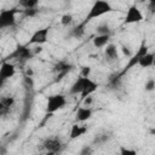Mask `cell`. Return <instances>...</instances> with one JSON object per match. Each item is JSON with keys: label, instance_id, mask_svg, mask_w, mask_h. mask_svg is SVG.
<instances>
[{"label": "cell", "instance_id": "obj_36", "mask_svg": "<svg viewBox=\"0 0 155 155\" xmlns=\"http://www.w3.org/2000/svg\"><path fill=\"white\" fill-rule=\"evenodd\" d=\"M153 67H155V59H154V64H153Z\"/></svg>", "mask_w": 155, "mask_h": 155}, {"label": "cell", "instance_id": "obj_33", "mask_svg": "<svg viewBox=\"0 0 155 155\" xmlns=\"http://www.w3.org/2000/svg\"><path fill=\"white\" fill-rule=\"evenodd\" d=\"M25 76H30V78H33V75H34V71H33V69L29 67V68H27L25 69V74H24Z\"/></svg>", "mask_w": 155, "mask_h": 155}, {"label": "cell", "instance_id": "obj_5", "mask_svg": "<svg viewBox=\"0 0 155 155\" xmlns=\"http://www.w3.org/2000/svg\"><path fill=\"white\" fill-rule=\"evenodd\" d=\"M48 34H50V27H42L36 29L29 38V40L27 41V46H31V45H42L45 42H47L48 40Z\"/></svg>", "mask_w": 155, "mask_h": 155}, {"label": "cell", "instance_id": "obj_31", "mask_svg": "<svg viewBox=\"0 0 155 155\" xmlns=\"http://www.w3.org/2000/svg\"><path fill=\"white\" fill-rule=\"evenodd\" d=\"M92 102H93V98H92V96H90V97H86V98L84 99V107H90V105L92 104Z\"/></svg>", "mask_w": 155, "mask_h": 155}, {"label": "cell", "instance_id": "obj_32", "mask_svg": "<svg viewBox=\"0 0 155 155\" xmlns=\"http://www.w3.org/2000/svg\"><path fill=\"white\" fill-rule=\"evenodd\" d=\"M148 8H149V11H150L151 13H154V12H155V0H151V1L149 2Z\"/></svg>", "mask_w": 155, "mask_h": 155}, {"label": "cell", "instance_id": "obj_34", "mask_svg": "<svg viewBox=\"0 0 155 155\" xmlns=\"http://www.w3.org/2000/svg\"><path fill=\"white\" fill-rule=\"evenodd\" d=\"M33 51H34V54H36V53H40V52L42 51V48L38 46V47H36V50H33Z\"/></svg>", "mask_w": 155, "mask_h": 155}, {"label": "cell", "instance_id": "obj_19", "mask_svg": "<svg viewBox=\"0 0 155 155\" xmlns=\"http://www.w3.org/2000/svg\"><path fill=\"white\" fill-rule=\"evenodd\" d=\"M110 41V35H96L93 39H92V44L96 48H102V47H105Z\"/></svg>", "mask_w": 155, "mask_h": 155}, {"label": "cell", "instance_id": "obj_18", "mask_svg": "<svg viewBox=\"0 0 155 155\" xmlns=\"http://www.w3.org/2000/svg\"><path fill=\"white\" fill-rule=\"evenodd\" d=\"M85 28H86V23L82 21V22L78 23L75 27H73L70 29L69 35L73 36V38H75V39H80V38H82L85 35Z\"/></svg>", "mask_w": 155, "mask_h": 155}, {"label": "cell", "instance_id": "obj_2", "mask_svg": "<svg viewBox=\"0 0 155 155\" xmlns=\"http://www.w3.org/2000/svg\"><path fill=\"white\" fill-rule=\"evenodd\" d=\"M113 11H114V8H113V6H111V4L109 1H105V0H96L91 5V7H90V10H88V12H87L84 22L87 24L92 19L99 18V17H102V16H104L107 13H110Z\"/></svg>", "mask_w": 155, "mask_h": 155}, {"label": "cell", "instance_id": "obj_17", "mask_svg": "<svg viewBox=\"0 0 155 155\" xmlns=\"http://www.w3.org/2000/svg\"><path fill=\"white\" fill-rule=\"evenodd\" d=\"M154 59H155V53L148 52V53H145V54L139 59L138 65H139L140 68H143V69L150 68V67H153V64H154Z\"/></svg>", "mask_w": 155, "mask_h": 155}, {"label": "cell", "instance_id": "obj_6", "mask_svg": "<svg viewBox=\"0 0 155 155\" xmlns=\"http://www.w3.org/2000/svg\"><path fill=\"white\" fill-rule=\"evenodd\" d=\"M143 19H144V16L142 13V10L136 4H133L126 11L124 24H136V23H140Z\"/></svg>", "mask_w": 155, "mask_h": 155}, {"label": "cell", "instance_id": "obj_9", "mask_svg": "<svg viewBox=\"0 0 155 155\" xmlns=\"http://www.w3.org/2000/svg\"><path fill=\"white\" fill-rule=\"evenodd\" d=\"M15 74H16L15 64L11 63V62H7V61H2L1 65H0V82H1V85L6 80L11 79L12 76H15Z\"/></svg>", "mask_w": 155, "mask_h": 155}, {"label": "cell", "instance_id": "obj_21", "mask_svg": "<svg viewBox=\"0 0 155 155\" xmlns=\"http://www.w3.org/2000/svg\"><path fill=\"white\" fill-rule=\"evenodd\" d=\"M23 10H30V8H36L39 6L38 0H21L18 4Z\"/></svg>", "mask_w": 155, "mask_h": 155}, {"label": "cell", "instance_id": "obj_16", "mask_svg": "<svg viewBox=\"0 0 155 155\" xmlns=\"http://www.w3.org/2000/svg\"><path fill=\"white\" fill-rule=\"evenodd\" d=\"M104 54L109 61H116L119 59V51L116 45L114 44H108L104 48Z\"/></svg>", "mask_w": 155, "mask_h": 155}, {"label": "cell", "instance_id": "obj_35", "mask_svg": "<svg viewBox=\"0 0 155 155\" xmlns=\"http://www.w3.org/2000/svg\"><path fill=\"white\" fill-rule=\"evenodd\" d=\"M45 155H57V153H52V151H47Z\"/></svg>", "mask_w": 155, "mask_h": 155}, {"label": "cell", "instance_id": "obj_11", "mask_svg": "<svg viewBox=\"0 0 155 155\" xmlns=\"http://www.w3.org/2000/svg\"><path fill=\"white\" fill-rule=\"evenodd\" d=\"M98 82H96L94 80H92L91 78H85V84H84V90H82V93L80 94L81 96V98H82V101L86 98V97H90V96H92L96 91H97V88H98Z\"/></svg>", "mask_w": 155, "mask_h": 155}, {"label": "cell", "instance_id": "obj_37", "mask_svg": "<svg viewBox=\"0 0 155 155\" xmlns=\"http://www.w3.org/2000/svg\"><path fill=\"white\" fill-rule=\"evenodd\" d=\"M39 155H44V154H39Z\"/></svg>", "mask_w": 155, "mask_h": 155}, {"label": "cell", "instance_id": "obj_22", "mask_svg": "<svg viewBox=\"0 0 155 155\" xmlns=\"http://www.w3.org/2000/svg\"><path fill=\"white\" fill-rule=\"evenodd\" d=\"M73 22H74V17H73V15H70V13H64V15L61 17V24H62L63 27H69V25H71Z\"/></svg>", "mask_w": 155, "mask_h": 155}, {"label": "cell", "instance_id": "obj_3", "mask_svg": "<svg viewBox=\"0 0 155 155\" xmlns=\"http://www.w3.org/2000/svg\"><path fill=\"white\" fill-rule=\"evenodd\" d=\"M65 104H67V97L64 94H62V93L51 94L47 98L45 113H46V115H52L56 111L63 109L65 107Z\"/></svg>", "mask_w": 155, "mask_h": 155}, {"label": "cell", "instance_id": "obj_20", "mask_svg": "<svg viewBox=\"0 0 155 155\" xmlns=\"http://www.w3.org/2000/svg\"><path fill=\"white\" fill-rule=\"evenodd\" d=\"M97 35H111V28L108 23H101L96 27Z\"/></svg>", "mask_w": 155, "mask_h": 155}, {"label": "cell", "instance_id": "obj_23", "mask_svg": "<svg viewBox=\"0 0 155 155\" xmlns=\"http://www.w3.org/2000/svg\"><path fill=\"white\" fill-rule=\"evenodd\" d=\"M110 138V136L108 134V133H102V134H98V136H96V138L93 139V144H97V145H102V144H104L108 139Z\"/></svg>", "mask_w": 155, "mask_h": 155}, {"label": "cell", "instance_id": "obj_7", "mask_svg": "<svg viewBox=\"0 0 155 155\" xmlns=\"http://www.w3.org/2000/svg\"><path fill=\"white\" fill-rule=\"evenodd\" d=\"M34 51L33 48H30V46H27L25 44L24 45H17L15 51L10 54L11 58H16V59H21V61H28V59H31L34 57ZM8 57V58H10Z\"/></svg>", "mask_w": 155, "mask_h": 155}, {"label": "cell", "instance_id": "obj_14", "mask_svg": "<svg viewBox=\"0 0 155 155\" xmlns=\"http://www.w3.org/2000/svg\"><path fill=\"white\" fill-rule=\"evenodd\" d=\"M84 84H85V78L79 75L75 79V81L71 84V86L69 88V94H81L82 90H84Z\"/></svg>", "mask_w": 155, "mask_h": 155}, {"label": "cell", "instance_id": "obj_4", "mask_svg": "<svg viewBox=\"0 0 155 155\" xmlns=\"http://www.w3.org/2000/svg\"><path fill=\"white\" fill-rule=\"evenodd\" d=\"M17 13H22V10H18L17 7L12 8H2L0 11V28H11L16 24V16Z\"/></svg>", "mask_w": 155, "mask_h": 155}, {"label": "cell", "instance_id": "obj_8", "mask_svg": "<svg viewBox=\"0 0 155 155\" xmlns=\"http://www.w3.org/2000/svg\"><path fill=\"white\" fill-rule=\"evenodd\" d=\"M73 69L74 65L67 61H59L58 63H56L53 67V71L56 73V81H61L62 79H64V76L68 75Z\"/></svg>", "mask_w": 155, "mask_h": 155}, {"label": "cell", "instance_id": "obj_27", "mask_svg": "<svg viewBox=\"0 0 155 155\" xmlns=\"http://www.w3.org/2000/svg\"><path fill=\"white\" fill-rule=\"evenodd\" d=\"M38 8H30V10H22V15L24 17H35L38 15Z\"/></svg>", "mask_w": 155, "mask_h": 155}, {"label": "cell", "instance_id": "obj_25", "mask_svg": "<svg viewBox=\"0 0 155 155\" xmlns=\"http://www.w3.org/2000/svg\"><path fill=\"white\" fill-rule=\"evenodd\" d=\"M144 90L147 91V92H151V91H154L155 90V80L154 79H148L147 81H145V84H144Z\"/></svg>", "mask_w": 155, "mask_h": 155}, {"label": "cell", "instance_id": "obj_26", "mask_svg": "<svg viewBox=\"0 0 155 155\" xmlns=\"http://www.w3.org/2000/svg\"><path fill=\"white\" fill-rule=\"evenodd\" d=\"M91 73H92V68L90 65H84V67H81L80 76H82V78H90Z\"/></svg>", "mask_w": 155, "mask_h": 155}, {"label": "cell", "instance_id": "obj_13", "mask_svg": "<svg viewBox=\"0 0 155 155\" xmlns=\"http://www.w3.org/2000/svg\"><path fill=\"white\" fill-rule=\"evenodd\" d=\"M87 131H88L87 126H85V125H79V124H74V125H71V127H70L69 138H70V139L80 138L81 136H84L85 133H87Z\"/></svg>", "mask_w": 155, "mask_h": 155}, {"label": "cell", "instance_id": "obj_12", "mask_svg": "<svg viewBox=\"0 0 155 155\" xmlns=\"http://www.w3.org/2000/svg\"><path fill=\"white\" fill-rule=\"evenodd\" d=\"M92 109L90 107H80L75 113V120L78 122H85L92 117Z\"/></svg>", "mask_w": 155, "mask_h": 155}, {"label": "cell", "instance_id": "obj_28", "mask_svg": "<svg viewBox=\"0 0 155 155\" xmlns=\"http://www.w3.org/2000/svg\"><path fill=\"white\" fill-rule=\"evenodd\" d=\"M23 84L28 90H31L34 87V81H33V78H30V76H25L24 75L23 76Z\"/></svg>", "mask_w": 155, "mask_h": 155}, {"label": "cell", "instance_id": "obj_24", "mask_svg": "<svg viewBox=\"0 0 155 155\" xmlns=\"http://www.w3.org/2000/svg\"><path fill=\"white\" fill-rule=\"evenodd\" d=\"M120 155H138L136 149L127 148V147H120Z\"/></svg>", "mask_w": 155, "mask_h": 155}, {"label": "cell", "instance_id": "obj_15", "mask_svg": "<svg viewBox=\"0 0 155 155\" xmlns=\"http://www.w3.org/2000/svg\"><path fill=\"white\" fill-rule=\"evenodd\" d=\"M15 102H16V99L12 96L1 97V99H0V110H1V114H5L6 111H8L13 107Z\"/></svg>", "mask_w": 155, "mask_h": 155}, {"label": "cell", "instance_id": "obj_10", "mask_svg": "<svg viewBox=\"0 0 155 155\" xmlns=\"http://www.w3.org/2000/svg\"><path fill=\"white\" fill-rule=\"evenodd\" d=\"M42 145H44V149L46 151H52V153H57V154L63 149V142L57 136L46 138Z\"/></svg>", "mask_w": 155, "mask_h": 155}, {"label": "cell", "instance_id": "obj_29", "mask_svg": "<svg viewBox=\"0 0 155 155\" xmlns=\"http://www.w3.org/2000/svg\"><path fill=\"white\" fill-rule=\"evenodd\" d=\"M92 151H93V149H92L91 145H84V147L80 149L79 155H92Z\"/></svg>", "mask_w": 155, "mask_h": 155}, {"label": "cell", "instance_id": "obj_1", "mask_svg": "<svg viewBox=\"0 0 155 155\" xmlns=\"http://www.w3.org/2000/svg\"><path fill=\"white\" fill-rule=\"evenodd\" d=\"M149 52V48H148V45H147V42H145V40H143L142 41V44L139 45V47L137 48V51L132 54V57H130L128 58V62H127V64L124 67V69L120 71V73H117V74H115L114 76H111L110 79H109V81H110V84H113V85H116L119 81H120V79L127 73V71H130L132 68H134L136 65H138V63H139V59L145 54V53H148Z\"/></svg>", "mask_w": 155, "mask_h": 155}, {"label": "cell", "instance_id": "obj_30", "mask_svg": "<svg viewBox=\"0 0 155 155\" xmlns=\"http://www.w3.org/2000/svg\"><path fill=\"white\" fill-rule=\"evenodd\" d=\"M121 51H122V53H124L126 57H128V58L132 57V54H133L132 51L130 50V46H127V45H122V46H121Z\"/></svg>", "mask_w": 155, "mask_h": 155}]
</instances>
